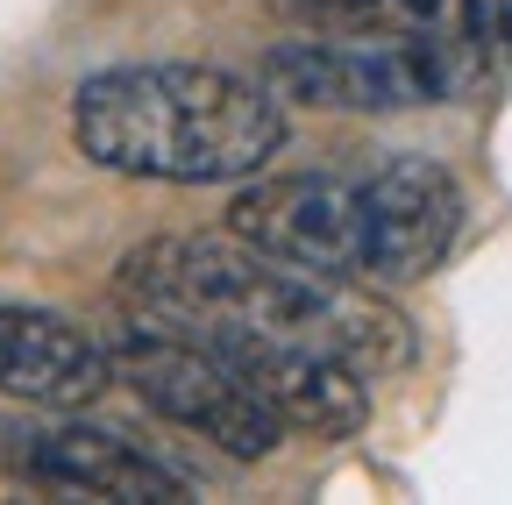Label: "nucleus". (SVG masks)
<instances>
[{"instance_id":"8","label":"nucleus","mask_w":512,"mask_h":505,"mask_svg":"<svg viewBox=\"0 0 512 505\" xmlns=\"http://www.w3.org/2000/svg\"><path fill=\"white\" fill-rule=\"evenodd\" d=\"M200 342V335H192ZM221 349L242 385L264 399L285 434H320V441H349L363 420H370V385L363 370L328 356V349H306V342H264V335H228V342H207Z\"/></svg>"},{"instance_id":"2","label":"nucleus","mask_w":512,"mask_h":505,"mask_svg":"<svg viewBox=\"0 0 512 505\" xmlns=\"http://www.w3.org/2000/svg\"><path fill=\"white\" fill-rule=\"evenodd\" d=\"M285 93L228 65H114L72 93V136L114 178L242 185L285 150Z\"/></svg>"},{"instance_id":"4","label":"nucleus","mask_w":512,"mask_h":505,"mask_svg":"<svg viewBox=\"0 0 512 505\" xmlns=\"http://www.w3.org/2000/svg\"><path fill=\"white\" fill-rule=\"evenodd\" d=\"M107 349H114V385H128L157 420L192 427L200 441H214L221 456L264 463L285 441V420L242 385V370L221 349L192 342L178 328H157V321H136V313H128V328Z\"/></svg>"},{"instance_id":"7","label":"nucleus","mask_w":512,"mask_h":505,"mask_svg":"<svg viewBox=\"0 0 512 505\" xmlns=\"http://www.w3.org/2000/svg\"><path fill=\"white\" fill-rule=\"evenodd\" d=\"M228 235L249 249H264L278 264L299 271H328V278H363V214H356V185L328 171H285V178H249Z\"/></svg>"},{"instance_id":"1","label":"nucleus","mask_w":512,"mask_h":505,"mask_svg":"<svg viewBox=\"0 0 512 505\" xmlns=\"http://www.w3.org/2000/svg\"><path fill=\"white\" fill-rule=\"evenodd\" d=\"M114 299L136 321L228 342V335H264V342H306L356 363L363 377H392L413 363V321L377 299L370 278H328L278 264L242 235H157L136 242L114 271Z\"/></svg>"},{"instance_id":"9","label":"nucleus","mask_w":512,"mask_h":505,"mask_svg":"<svg viewBox=\"0 0 512 505\" xmlns=\"http://www.w3.org/2000/svg\"><path fill=\"white\" fill-rule=\"evenodd\" d=\"M114 385V349L50 306H15L0 299V392L22 406H50V413H79Z\"/></svg>"},{"instance_id":"6","label":"nucleus","mask_w":512,"mask_h":505,"mask_svg":"<svg viewBox=\"0 0 512 505\" xmlns=\"http://www.w3.org/2000/svg\"><path fill=\"white\" fill-rule=\"evenodd\" d=\"M356 214H363V278L370 285H413L441 271V257L463 235V185L448 164L399 150L370 178H356Z\"/></svg>"},{"instance_id":"3","label":"nucleus","mask_w":512,"mask_h":505,"mask_svg":"<svg viewBox=\"0 0 512 505\" xmlns=\"http://www.w3.org/2000/svg\"><path fill=\"white\" fill-rule=\"evenodd\" d=\"M484 65L477 43L456 36H392V29H292L271 43L264 79L328 114H399L456 100Z\"/></svg>"},{"instance_id":"5","label":"nucleus","mask_w":512,"mask_h":505,"mask_svg":"<svg viewBox=\"0 0 512 505\" xmlns=\"http://www.w3.org/2000/svg\"><path fill=\"white\" fill-rule=\"evenodd\" d=\"M0 470L57 498H114V505L185 498V477L171 463L93 420H0Z\"/></svg>"}]
</instances>
